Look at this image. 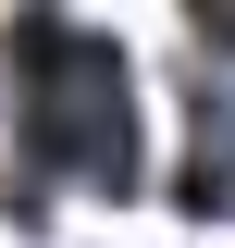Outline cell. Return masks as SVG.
<instances>
[{
    "label": "cell",
    "mask_w": 235,
    "mask_h": 248,
    "mask_svg": "<svg viewBox=\"0 0 235 248\" xmlns=\"http://www.w3.org/2000/svg\"><path fill=\"white\" fill-rule=\"evenodd\" d=\"M198 50H235V0H223V13H198Z\"/></svg>",
    "instance_id": "cell-3"
},
{
    "label": "cell",
    "mask_w": 235,
    "mask_h": 248,
    "mask_svg": "<svg viewBox=\"0 0 235 248\" xmlns=\"http://www.w3.org/2000/svg\"><path fill=\"white\" fill-rule=\"evenodd\" d=\"M0 75H13V174L37 186H87V199H124L136 186V87H124V50L99 25H62V13H25L0 37Z\"/></svg>",
    "instance_id": "cell-1"
},
{
    "label": "cell",
    "mask_w": 235,
    "mask_h": 248,
    "mask_svg": "<svg viewBox=\"0 0 235 248\" xmlns=\"http://www.w3.org/2000/svg\"><path fill=\"white\" fill-rule=\"evenodd\" d=\"M186 211H235V87H198L186 112Z\"/></svg>",
    "instance_id": "cell-2"
}]
</instances>
